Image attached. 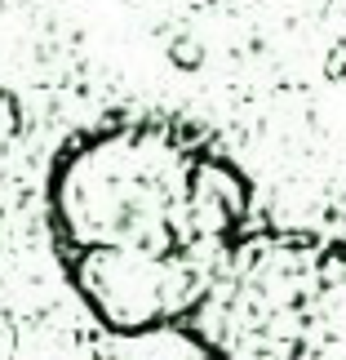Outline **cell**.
<instances>
[{
  "instance_id": "cell-1",
  "label": "cell",
  "mask_w": 346,
  "mask_h": 360,
  "mask_svg": "<svg viewBox=\"0 0 346 360\" xmlns=\"http://www.w3.org/2000/svg\"><path fill=\"white\" fill-rule=\"evenodd\" d=\"M49 227L102 329H182L248 236V178L187 124L116 120L53 160Z\"/></svg>"
},
{
  "instance_id": "cell-2",
  "label": "cell",
  "mask_w": 346,
  "mask_h": 360,
  "mask_svg": "<svg viewBox=\"0 0 346 360\" xmlns=\"http://www.w3.org/2000/svg\"><path fill=\"white\" fill-rule=\"evenodd\" d=\"M178 334L204 360H346V240L248 231Z\"/></svg>"
}]
</instances>
